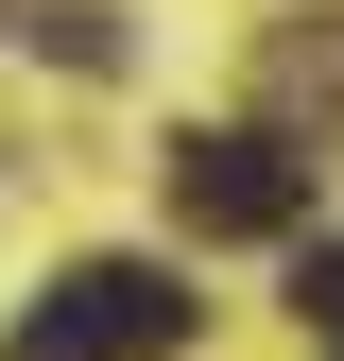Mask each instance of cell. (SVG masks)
I'll use <instances>...</instances> for the list:
<instances>
[{
    "label": "cell",
    "instance_id": "6da1fadb",
    "mask_svg": "<svg viewBox=\"0 0 344 361\" xmlns=\"http://www.w3.org/2000/svg\"><path fill=\"white\" fill-rule=\"evenodd\" d=\"M172 344H190V276L172 258H69L0 327V361H172Z\"/></svg>",
    "mask_w": 344,
    "mask_h": 361
},
{
    "label": "cell",
    "instance_id": "7a4b0ae2",
    "mask_svg": "<svg viewBox=\"0 0 344 361\" xmlns=\"http://www.w3.org/2000/svg\"><path fill=\"white\" fill-rule=\"evenodd\" d=\"M172 224L190 241H293L310 224V155L276 121H207V138H172Z\"/></svg>",
    "mask_w": 344,
    "mask_h": 361
},
{
    "label": "cell",
    "instance_id": "3957f363",
    "mask_svg": "<svg viewBox=\"0 0 344 361\" xmlns=\"http://www.w3.org/2000/svg\"><path fill=\"white\" fill-rule=\"evenodd\" d=\"M35 52H69V69H121V18H104V0H35Z\"/></svg>",
    "mask_w": 344,
    "mask_h": 361
},
{
    "label": "cell",
    "instance_id": "277c9868",
    "mask_svg": "<svg viewBox=\"0 0 344 361\" xmlns=\"http://www.w3.org/2000/svg\"><path fill=\"white\" fill-rule=\"evenodd\" d=\"M293 310H310V327L344 344V241H293Z\"/></svg>",
    "mask_w": 344,
    "mask_h": 361
},
{
    "label": "cell",
    "instance_id": "5b68a950",
    "mask_svg": "<svg viewBox=\"0 0 344 361\" xmlns=\"http://www.w3.org/2000/svg\"><path fill=\"white\" fill-rule=\"evenodd\" d=\"M276 86H293V104H310V86L344 104V35H293V52H276Z\"/></svg>",
    "mask_w": 344,
    "mask_h": 361
},
{
    "label": "cell",
    "instance_id": "8992f818",
    "mask_svg": "<svg viewBox=\"0 0 344 361\" xmlns=\"http://www.w3.org/2000/svg\"><path fill=\"white\" fill-rule=\"evenodd\" d=\"M327 361H344V344H327Z\"/></svg>",
    "mask_w": 344,
    "mask_h": 361
}]
</instances>
